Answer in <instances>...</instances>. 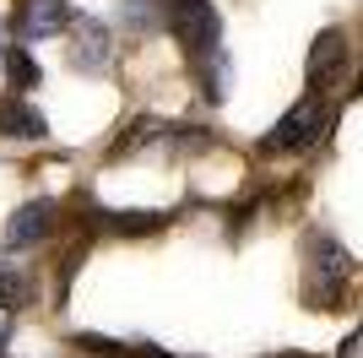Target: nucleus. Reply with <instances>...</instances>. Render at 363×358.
I'll return each instance as SVG.
<instances>
[{"instance_id": "nucleus-1", "label": "nucleus", "mask_w": 363, "mask_h": 358, "mask_svg": "<svg viewBox=\"0 0 363 358\" xmlns=\"http://www.w3.org/2000/svg\"><path fill=\"white\" fill-rule=\"evenodd\" d=\"M163 22L168 33H174V44L184 49V55H206V49H217V33H223V16H217L212 0H168L163 6Z\"/></svg>"}, {"instance_id": "nucleus-2", "label": "nucleus", "mask_w": 363, "mask_h": 358, "mask_svg": "<svg viewBox=\"0 0 363 358\" xmlns=\"http://www.w3.org/2000/svg\"><path fill=\"white\" fill-rule=\"evenodd\" d=\"M320 131H325V109H320V98H303V104H293L288 114L272 125V147H277V152L309 147Z\"/></svg>"}, {"instance_id": "nucleus-3", "label": "nucleus", "mask_w": 363, "mask_h": 358, "mask_svg": "<svg viewBox=\"0 0 363 358\" xmlns=\"http://www.w3.org/2000/svg\"><path fill=\"white\" fill-rule=\"evenodd\" d=\"M342 71H347V38L336 28H325L315 38V49H309V65H303V76H309V87L315 92H325V87H336L342 82Z\"/></svg>"}, {"instance_id": "nucleus-4", "label": "nucleus", "mask_w": 363, "mask_h": 358, "mask_svg": "<svg viewBox=\"0 0 363 358\" xmlns=\"http://www.w3.org/2000/svg\"><path fill=\"white\" fill-rule=\"evenodd\" d=\"M49 234H55V201H28L6 223V250H28V244H38Z\"/></svg>"}, {"instance_id": "nucleus-5", "label": "nucleus", "mask_w": 363, "mask_h": 358, "mask_svg": "<svg viewBox=\"0 0 363 358\" xmlns=\"http://www.w3.org/2000/svg\"><path fill=\"white\" fill-rule=\"evenodd\" d=\"M71 65L76 71H104L108 65V28L98 22V16H82V22H71Z\"/></svg>"}, {"instance_id": "nucleus-6", "label": "nucleus", "mask_w": 363, "mask_h": 358, "mask_svg": "<svg viewBox=\"0 0 363 358\" xmlns=\"http://www.w3.org/2000/svg\"><path fill=\"white\" fill-rule=\"evenodd\" d=\"M0 136L38 141V136H49V125H44V114H38V109L22 104V92H6V98H0Z\"/></svg>"}, {"instance_id": "nucleus-7", "label": "nucleus", "mask_w": 363, "mask_h": 358, "mask_svg": "<svg viewBox=\"0 0 363 358\" xmlns=\"http://www.w3.org/2000/svg\"><path fill=\"white\" fill-rule=\"evenodd\" d=\"M71 16H65L60 0H28L22 11H16V33L22 38H49V33H60Z\"/></svg>"}, {"instance_id": "nucleus-8", "label": "nucleus", "mask_w": 363, "mask_h": 358, "mask_svg": "<svg viewBox=\"0 0 363 358\" xmlns=\"http://www.w3.org/2000/svg\"><path fill=\"white\" fill-rule=\"evenodd\" d=\"M6 82H11V92H28L38 82V65H33L28 49H6Z\"/></svg>"}, {"instance_id": "nucleus-9", "label": "nucleus", "mask_w": 363, "mask_h": 358, "mask_svg": "<svg viewBox=\"0 0 363 358\" xmlns=\"http://www.w3.org/2000/svg\"><path fill=\"white\" fill-rule=\"evenodd\" d=\"M108 223L120 228V234H152V228H163L168 217H163V212H114Z\"/></svg>"}, {"instance_id": "nucleus-10", "label": "nucleus", "mask_w": 363, "mask_h": 358, "mask_svg": "<svg viewBox=\"0 0 363 358\" xmlns=\"http://www.w3.org/2000/svg\"><path fill=\"white\" fill-rule=\"evenodd\" d=\"M6 304H16V277H11V266H0V310Z\"/></svg>"}, {"instance_id": "nucleus-11", "label": "nucleus", "mask_w": 363, "mask_h": 358, "mask_svg": "<svg viewBox=\"0 0 363 358\" xmlns=\"http://www.w3.org/2000/svg\"><path fill=\"white\" fill-rule=\"evenodd\" d=\"M125 6H130V22H141V28L152 22V0H125Z\"/></svg>"}, {"instance_id": "nucleus-12", "label": "nucleus", "mask_w": 363, "mask_h": 358, "mask_svg": "<svg viewBox=\"0 0 363 358\" xmlns=\"http://www.w3.org/2000/svg\"><path fill=\"white\" fill-rule=\"evenodd\" d=\"M0 342H6V326H0Z\"/></svg>"}]
</instances>
